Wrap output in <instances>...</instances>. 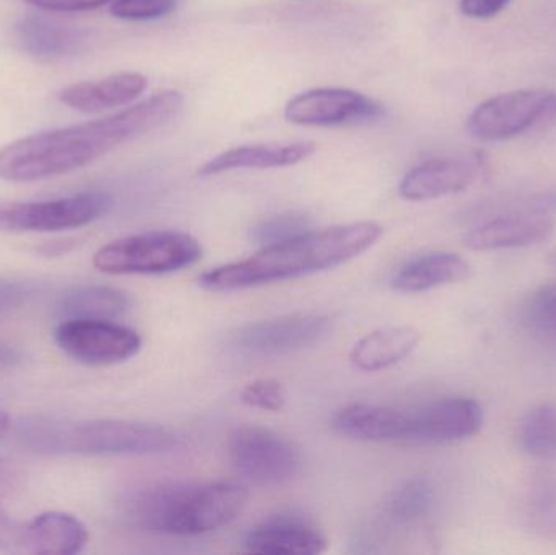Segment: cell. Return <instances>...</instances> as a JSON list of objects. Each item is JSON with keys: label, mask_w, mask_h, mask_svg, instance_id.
<instances>
[{"label": "cell", "mask_w": 556, "mask_h": 555, "mask_svg": "<svg viewBox=\"0 0 556 555\" xmlns=\"http://www.w3.org/2000/svg\"><path fill=\"white\" fill-rule=\"evenodd\" d=\"M534 209L538 211H544V209H556V194L542 195V198L535 199Z\"/></svg>", "instance_id": "34"}, {"label": "cell", "mask_w": 556, "mask_h": 555, "mask_svg": "<svg viewBox=\"0 0 556 555\" xmlns=\"http://www.w3.org/2000/svg\"><path fill=\"white\" fill-rule=\"evenodd\" d=\"M384 116V108L346 88H314L288 101L285 117L298 126L330 127L363 124Z\"/></svg>", "instance_id": "12"}, {"label": "cell", "mask_w": 556, "mask_h": 555, "mask_svg": "<svg viewBox=\"0 0 556 555\" xmlns=\"http://www.w3.org/2000/svg\"><path fill=\"white\" fill-rule=\"evenodd\" d=\"M311 231V220L304 214L298 212H285V214L273 215L264 218L251 231V238L260 247H273V244L283 243L291 238Z\"/></svg>", "instance_id": "27"}, {"label": "cell", "mask_w": 556, "mask_h": 555, "mask_svg": "<svg viewBox=\"0 0 556 555\" xmlns=\"http://www.w3.org/2000/svg\"><path fill=\"white\" fill-rule=\"evenodd\" d=\"M332 321L317 313H298L251 323L231 335L235 351L253 357H277L319 344L329 336Z\"/></svg>", "instance_id": "11"}, {"label": "cell", "mask_w": 556, "mask_h": 555, "mask_svg": "<svg viewBox=\"0 0 556 555\" xmlns=\"http://www.w3.org/2000/svg\"><path fill=\"white\" fill-rule=\"evenodd\" d=\"M472 276V267L460 254L431 251L407 261L392 276V289L402 293H421L451 283L464 282Z\"/></svg>", "instance_id": "17"}, {"label": "cell", "mask_w": 556, "mask_h": 555, "mask_svg": "<svg viewBox=\"0 0 556 555\" xmlns=\"http://www.w3.org/2000/svg\"><path fill=\"white\" fill-rule=\"evenodd\" d=\"M316 152L314 142L280 146H244L225 150L199 168V176H214L233 169L287 168L309 159Z\"/></svg>", "instance_id": "18"}, {"label": "cell", "mask_w": 556, "mask_h": 555, "mask_svg": "<svg viewBox=\"0 0 556 555\" xmlns=\"http://www.w3.org/2000/svg\"><path fill=\"white\" fill-rule=\"evenodd\" d=\"M235 469L257 485H281L296 478L303 458L287 437L260 426L235 430L228 443Z\"/></svg>", "instance_id": "8"}, {"label": "cell", "mask_w": 556, "mask_h": 555, "mask_svg": "<svg viewBox=\"0 0 556 555\" xmlns=\"http://www.w3.org/2000/svg\"><path fill=\"white\" fill-rule=\"evenodd\" d=\"M202 247L181 231H149L121 238L94 253L93 266L104 274H166L201 261Z\"/></svg>", "instance_id": "5"}, {"label": "cell", "mask_w": 556, "mask_h": 555, "mask_svg": "<svg viewBox=\"0 0 556 555\" xmlns=\"http://www.w3.org/2000/svg\"><path fill=\"white\" fill-rule=\"evenodd\" d=\"M482 165L470 156H438L412 168L399 186L405 201H433L466 191L479 179Z\"/></svg>", "instance_id": "13"}, {"label": "cell", "mask_w": 556, "mask_h": 555, "mask_svg": "<svg viewBox=\"0 0 556 555\" xmlns=\"http://www.w3.org/2000/svg\"><path fill=\"white\" fill-rule=\"evenodd\" d=\"M28 5L45 12H88L106 5L111 0H25Z\"/></svg>", "instance_id": "31"}, {"label": "cell", "mask_w": 556, "mask_h": 555, "mask_svg": "<svg viewBox=\"0 0 556 555\" xmlns=\"http://www.w3.org/2000/svg\"><path fill=\"white\" fill-rule=\"evenodd\" d=\"M555 121L556 91L518 90L480 103L467 119V130L476 139L496 142Z\"/></svg>", "instance_id": "7"}, {"label": "cell", "mask_w": 556, "mask_h": 555, "mask_svg": "<svg viewBox=\"0 0 556 555\" xmlns=\"http://www.w3.org/2000/svg\"><path fill=\"white\" fill-rule=\"evenodd\" d=\"M182 103L178 91H162L103 119L23 137L0 149V178L35 182L77 172L117 147L172 123Z\"/></svg>", "instance_id": "1"}, {"label": "cell", "mask_w": 556, "mask_h": 555, "mask_svg": "<svg viewBox=\"0 0 556 555\" xmlns=\"http://www.w3.org/2000/svg\"><path fill=\"white\" fill-rule=\"evenodd\" d=\"M420 341V332L412 326L378 329L353 345L350 362L353 367L369 374L388 370L410 357Z\"/></svg>", "instance_id": "20"}, {"label": "cell", "mask_w": 556, "mask_h": 555, "mask_svg": "<svg viewBox=\"0 0 556 555\" xmlns=\"http://www.w3.org/2000/svg\"><path fill=\"white\" fill-rule=\"evenodd\" d=\"M433 484L424 476L401 482L384 502V514L392 524L410 525L424 520L434 507Z\"/></svg>", "instance_id": "24"}, {"label": "cell", "mask_w": 556, "mask_h": 555, "mask_svg": "<svg viewBox=\"0 0 556 555\" xmlns=\"http://www.w3.org/2000/svg\"><path fill=\"white\" fill-rule=\"evenodd\" d=\"M149 80L139 72H119L93 81H78L59 91L65 106L80 113L94 114L126 106L146 91Z\"/></svg>", "instance_id": "16"}, {"label": "cell", "mask_w": 556, "mask_h": 555, "mask_svg": "<svg viewBox=\"0 0 556 555\" xmlns=\"http://www.w3.org/2000/svg\"><path fill=\"white\" fill-rule=\"evenodd\" d=\"M181 437L153 424L130 420H90L72 426L64 446L78 455H156L181 446Z\"/></svg>", "instance_id": "6"}, {"label": "cell", "mask_w": 556, "mask_h": 555, "mask_svg": "<svg viewBox=\"0 0 556 555\" xmlns=\"http://www.w3.org/2000/svg\"><path fill=\"white\" fill-rule=\"evenodd\" d=\"M526 524L535 533L556 540V476L535 478L522 502Z\"/></svg>", "instance_id": "26"}, {"label": "cell", "mask_w": 556, "mask_h": 555, "mask_svg": "<svg viewBox=\"0 0 556 555\" xmlns=\"http://www.w3.org/2000/svg\"><path fill=\"white\" fill-rule=\"evenodd\" d=\"M16 41L23 51L38 58H65L75 54L84 45L78 29L41 16H28L15 28Z\"/></svg>", "instance_id": "21"}, {"label": "cell", "mask_w": 556, "mask_h": 555, "mask_svg": "<svg viewBox=\"0 0 556 555\" xmlns=\"http://www.w3.org/2000/svg\"><path fill=\"white\" fill-rule=\"evenodd\" d=\"M25 525L13 520L0 507V551L9 554H25Z\"/></svg>", "instance_id": "30"}, {"label": "cell", "mask_w": 556, "mask_h": 555, "mask_svg": "<svg viewBox=\"0 0 556 555\" xmlns=\"http://www.w3.org/2000/svg\"><path fill=\"white\" fill-rule=\"evenodd\" d=\"M31 295V289L25 283L3 282L0 283V312L13 308L25 302L26 297Z\"/></svg>", "instance_id": "33"}, {"label": "cell", "mask_w": 556, "mask_h": 555, "mask_svg": "<svg viewBox=\"0 0 556 555\" xmlns=\"http://www.w3.org/2000/svg\"><path fill=\"white\" fill-rule=\"evenodd\" d=\"M178 0H116L111 5V13L116 18L129 22H147L163 18L176 9Z\"/></svg>", "instance_id": "28"}, {"label": "cell", "mask_w": 556, "mask_h": 555, "mask_svg": "<svg viewBox=\"0 0 556 555\" xmlns=\"http://www.w3.org/2000/svg\"><path fill=\"white\" fill-rule=\"evenodd\" d=\"M130 299L111 287H77L65 293L61 313L65 318L114 319L129 310Z\"/></svg>", "instance_id": "22"}, {"label": "cell", "mask_w": 556, "mask_h": 555, "mask_svg": "<svg viewBox=\"0 0 556 555\" xmlns=\"http://www.w3.org/2000/svg\"><path fill=\"white\" fill-rule=\"evenodd\" d=\"M248 491L235 482H153L130 494L126 512L142 530L199 537L227 527L243 514Z\"/></svg>", "instance_id": "3"}, {"label": "cell", "mask_w": 556, "mask_h": 555, "mask_svg": "<svg viewBox=\"0 0 556 555\" xmlns=\"http://www.w3.org/2000/svg\"><path fill=\"white\" fill-rule=\"evenodd\" d=\"M555 224L542 211L500 215L470 228L464 247L472 251L516 250L544 243L554 235Z\"/></svg>", "instance_id": "14"}, {"label": "cell", "mask_w": 556, "mask_h": 555, "mask_svg": "<svg viewBox=\"0 0 556 555\" xmlns=\"http://www.w3.org/2000/svg\"><path fill=\"white\" fill-rule=\"evenodd\" d=\"M111 204V195L98 191L52 201L0 202V231L75 230L103 217Z\"/></svg>", "instance_id": "9"}, {"label": "cell", "mask_w": 556, "mask_h": 555, "mask_svg": "<svg viewBox=\"0 0 556 555\" xmlns=\"http://www.w3.org/2000/svg\"><path fill=\"white\" fill-rule=\"evenodd\" d=\"M518 442L529 458L538 462L556 459V403L538 404L532 407L518 429Z\"/></svg>", "instance_id": "23"}, {"label": "cell", "mask_w": 556, "mask_h": 555, "mask_svg": "<svg viewBox=\"0 0 556 555\" xmlns=\"http://www.w3.org/2000/svg\"><path fill=\"white\" fill-rule=\"evenodd\" d=\"M511 0H463L460 10L470 18H492L498 15Z\"/></svg>", "instance_id": "32"}, {"label": "cell", "mask_w": 556, "mask_h": 555, "mask_svg": "<svg viewBox=\"0 0 556 555\" xmlns=\"http://www.w3.org/2000/svg\"><path fill=\"white\" fill-rule=\"evenodd\" d=\"M483 426V409L466 396L444 398L417 407L366 404L358 427L368 442L446 445L477 436Z\"/></svg>", "instance_id": "4"}, {"label": "cell", "mask_w": 556, "mask_h": 555, "mask_svg": "<svg viewBox=\"0 0 556 555\" xmlns=\"http://www.w3.org/2000/svg\"><path fill=\"white\" fill-rule=\"evenodd\" d=\"M88 540L87 527L64 512H46L25 525V554H78L87 546Z\"/></svg>", "instance_id": "19"}, {"label": "cell", "mask_w": 556, "mask_h": 555, "mask_svg": "<svg viewBox=\"0 0 556 555\" xmlns=\"http://www.w3.org/2000/svg\"><path fill=\"white\" fill-rule=\"evenodd\" d=\"M552 263H554V266L556 267V253L552 256Z\"/></svg>", "instance_id": "36"}, {"label": "cell", "mask_w": 556, "mask_h": 555, "mask_svg": "<svg viewBox=\"0 0 556 555\" xmlns=\"http://www.w3.org/2000/svg\"><path fill=\"white\" fill-rule=\"evenodd\" d=\"M54 338L68 357L91 367L121 364L142 349L140 336L113 319L65 318Z\"/></svg>", "instance_id": "10"}, {"label": "cell", "mask_w": 556, "mask_h": 555, "mask_svg": "<svg viewBox=\"0 0 556 555\" xmlns=\"http://www.w3.org/2000/svg\"><path fill=\"white\" fill-rule=\"evenodd\" d=\"M381 235L382 228L375 222L311 230L263 248L250 260L208 270L199 282L212 292H235L323 273L355 260L375 247Z\"/></svg>", "instance_id": "2"}, {"label": "cell", "mask_w": 556, "mask_h": 555, "mask_svg": "<svg viewBox=\"0 0 556 555\" xmlns=\"http://www.w3.org/2000/svg\"><path fill=\"white\" fill-rule=\"evenodd\" d=\"M244 547L253 554L314 555L327 550V540L304 518L280 515L251 528Z\"/></svg>", "instance_id": "15"}, {"label": "cell", "mask_w": 556, "mask_h": 555, "mask_svg": "<svg viewBox=\"0 0 556 555\" xmlns=\"http://www.w3.org/2000/svg\"><path fill=\"white\" fill-rule=\"evenodd\" d=\"M10 429V416L3 411H0V439L9 432Z\"/></svg>", "instance_id": "35"}, {"label": "cell", "mask_w": 556, "mask_h": 555, "mask_svg": "<svg viewBox=\"0 0 556 555\" xmlns=\"http://www.w3.org/2000/svg\"><path fill=\"white\" fill-rule=\"evenodd\" d=\"M241 401L254 409L278 413L287 403V394L276 380H256L241 391Z\"/></svg>", "instance_id": "29"}, {"label": "cell", "mask_w": 556, "mask_h": 555, "mask_svg": "<svg viewBox=\"0 0 556 555\" xmlns=\"http://www.w3.org/2000/svg\"><path fill=\"white\" fill-rule=\"evenodd\" d=\"M519 321L538 341L556 345V283H544L522 300Z\"/></svg>", "instance_id": "25"}]
</instances>
